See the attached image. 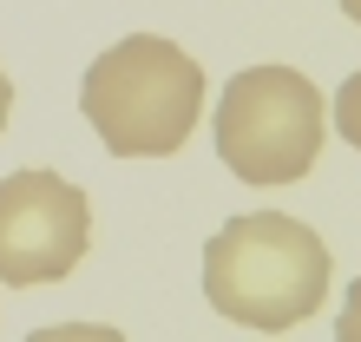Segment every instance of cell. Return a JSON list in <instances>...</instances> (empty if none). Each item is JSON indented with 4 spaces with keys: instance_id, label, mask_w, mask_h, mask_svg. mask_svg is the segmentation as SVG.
<instances>
[{
    "instance_id": "5",
    "label": "cell",
    "mask_w": 361,
    "mask_h": 342,
    "mask_svg": "<svg viewBox=\"0 0 361 342\" xmlns=\"http://www.w3.org/2000/svg\"><path fill=\"white\" fill-rule=\"evenodd\" d=\"M335 138L361 152V73H348L342 93H335Z\"/></svg>"
},
{
    "instance_id": "1",
    "label": "cell",
    "mask_w": 361,
    "mask_h": 342,
    "mask_svg": "<svg viewBox=\"0 0 361 342\" xmlns=\"http://www.w3.org/2000/svg\"><path fill=\"white\" fill-rule=\"evenodd\" d=\"M204 296L230 323L283 336L329 303V244L302 218L243 211L204 244Z\"/></svg>"
},
{
    "instance_id": "8",
    "label": "cell",
    "mask_w": 361,
    "mask_h": 342,
    "mask_svg": "<svg viewBox=\"0 0 361 342\" xmlns=\"http://www.w3.org/2000/svg\"><path fill=\"white\" fill-rule=\"evenodd\" d=\"M7 112H13V79L0 73V132H7Z\"/></svg>"
},
{
    "instance_id": "7",
    "label": "cell",
    "mask_w": 361,
    "mask_h": 342,
    "mask_svg": "<svg viewBox=\"0 0 361 342\" xmlns=\"http://www.w3.org/2000/svg\"><path fill=\"white\" fill-rule=\"evenodd\" d=\"M335 342H361V276L342 296V316H335Z\"/></svg>"
},
{
    "instance_id": "2",
    "label": "cell",
    "mask_w": 361,
    "mask_h": 342,
    "mask_svg": "<svg viewBox=\"0 0 361 342\" xmlns=\"http://www.w3.org/2000/svg\"><path fill=\"white\" fill-rule=\"evenodd\" d=\"M79 112L112 158H171L197 132L204 66L164 33H125L86 66Z\"/></svg>"
},
{
    "instance_id": "9",
    "label": "cell",
    "mask_w": 361,
    "mask_h": 342,
    "mask_svg": "<svg viewBox=\"0 0 361 342\" xmlns=\"http://www.w3.org/2000/svg\"><path fill=\"white\" fill-rule=\"evenodd\" d=\"M335 7H342V13L355 20V27H361V0H335Z\"/></svg>"
},
{
    "instance_id": "4",
    "label": "cell",
    "mask_w": 361,
    "mask_h": 342,
    "mask_svg": "<svg viewBox=\"0 0 361 342\" xmlns=\"http://www.w3.org/2000/svg\"><path fill=\"white\" fill-rule=\"evenodd\" d=\"M92 244V204L59 171H7L0 178V283L39 290L79 270Z\"/></svg>"
},
{
    "instance_id": "6",
    "label": "cell",
    "mask_w": 361,
    "mask_h": 342,
    "mask_svg": "<svg viewBox=\"0 0 361 342\" xmlns=\"http://www.w3.org/2000/svg\"><path fill=\"white\" fill-rule=\"evenodd\" d=\"M27 342H125V336L105 323H53V329H33Z\"/></svg>"
},
{
    "instance_id": "3",
    "label": "cell",
    "mask_w": 361,
    "mask_h": 342,
    "mask_svg": "<svg viewBox=\"0 0 361 342\" xmlns=\"http://www.w3.org/2000/svg\"><path fill=\"white\" fill-rule=\"evenodd\" d=\"M217 158L243 184H295L309 178L329 132V105L295 66H243L217 99Z\"/></svg>"
}]
</instances>
